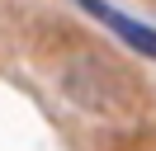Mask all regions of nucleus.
Instances as JSON below:
<instances>
[{"label":"nucleus","instance_id":"f257e3e1","mask_svg":"<svg viewBox=\"0 0 156 151\" xmlns=\"http://www.w3.org/2000/svg\"><path fill=\"white\" fill-rule=\"evenodd\" d=\"M80 9H90L95 19H104V24L114 28L123 43H133L142 57H156V33H151V28H142L137 19H128V14H118V9H109L104 0H80Z\"/></svg>","mask_w":156,"mask_h":151}]
</instances>
